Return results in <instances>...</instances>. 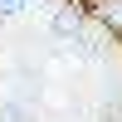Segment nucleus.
<instances>
[{"instance_id": "obj_1", "label": "nucleus", "mask_w": 122, "mask_h": 122, "mask_svg": "<svg viewBox=\"0 0 122 122\" xmlns=\"http://www.w3.org/2000/svg\"><path fill=\"white\" fill-rule=\"evenodd\" d=\"M49 34L54 39H78V10H59L49 20Z\"/></svg>"}, {"instance_id": "obj_2", "label": "nucleus", "mask_w": 122, "mask_h": 122, "mask_svg": "<svg viewBox=\"0 0 122 122\" xmlns=\"http://www.w3.org/2000/svg\"><path fill=\"white\" fill-rule=\"evenodd\" d=\"M98 15H103V25H122V0H107Z\"/></svg>"}, {"instance_id": "obj_3", "label": "nucleus", "mask_w": 122, "mask_h": 122, "mask_svg": "<svg viewBox=\"0 0 122 122\" xmlns=\"http://www.w3.org/2000/svg\"><path fill=\"white\" fill-rule=\"evenodd\" d=\"M29 0H0V20H10V15H20Z\"/></svg>"}]
</instances>
